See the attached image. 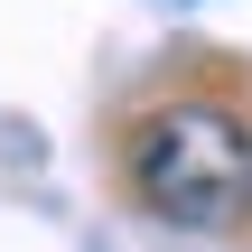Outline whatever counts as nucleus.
<instances>
[{"instance_id":"1","label":"nucleus","mask_w":252,"mask_h":252,"mask_svg":"<svg viewBox=\"0 0 252 252\" xmlns=\"http://www.w3.org/2000/svg\"><path fill=\"white\" fill-rule=\"evenodd\" d=\"M131 196L178 234H224L252 215V122L215 94H178L131 122Z\"/></svg>"}]
</instances>
